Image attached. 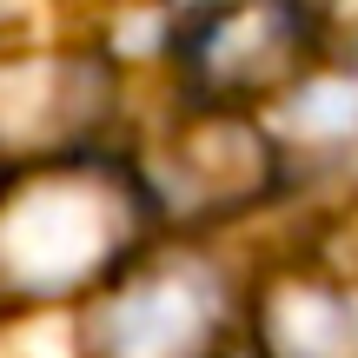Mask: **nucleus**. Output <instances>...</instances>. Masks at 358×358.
I'll use <instances>...</instances> for the list:
<instances>
[{"mask_svg": "<svg viewBox=\"0 0 358 358\" xmlns=\"http://www.w3.org/2000/svg\"><path fill=\"white\" fill-rule=\"evenodd\" d=\"M153 213V186L113 159L13 166L0 186V306H47L113 285Z\"/></svg>", "mask_w": 358, "mask_h": 358, "instance_id": "obj_1", "label": "nucleus"}, {"mask_svg": "<svg viewBox=\"0 0 358 358\" xmlns=\"http://www.w3.org/2000/svg\"><path fill=\"white\" fill-rule=\"evenodd\" d=\"M232 299L219 266L159 259L120 272L87 319V358H219Z\"/></svg>", "mask_w": 358, "mask_h": 358, "instance_id": "obj_2", "label": "nucleus"}, {"mask_svg": "<svg viewBox=\"0 0 358 358\" xmlns=\"http://www.w3.org/2000/svg\"><path fill=\"white\" fill-rule=\"evenodd\" d=\"M306 53V20L292 0H219L186 47V73L213 100L272 93Z\"/></svg>", "mask_w": 358, "mask_h": 358, "instance_id": "obj_3", "label": "nucleus"}, {"mask_svg": "<svg viewBox=\"0 0 358 358\" xmlns=\"http://www.w3.org/2000/svg\"><path fill=\"white\" fill-rule=\"evenodd\" d=\"M259 352L266 358H358V292L338 279L285 272L259 292Z\"/></svg>", "mask_w": 358, "mask_h": 358, "instance_id": "obj_4", "label": "nucleus"}]
</instances>
